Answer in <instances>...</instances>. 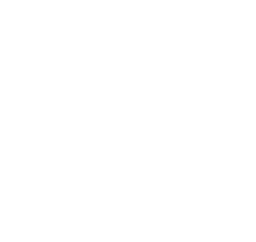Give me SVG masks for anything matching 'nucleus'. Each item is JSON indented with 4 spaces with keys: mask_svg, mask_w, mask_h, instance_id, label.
Instances as JSON below:
<instances>
[]
</instances>
